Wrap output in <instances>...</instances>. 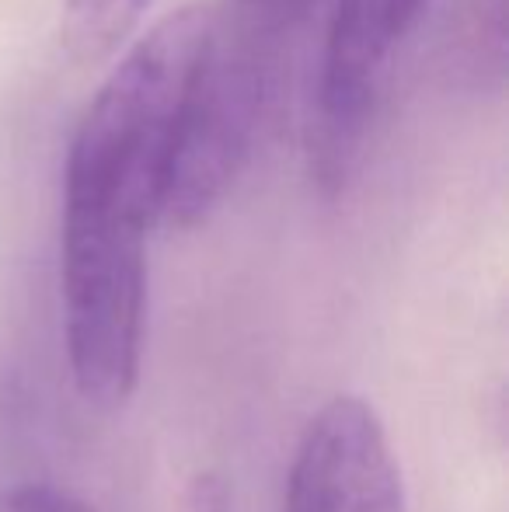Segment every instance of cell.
I'll return each mask as SVG.
<instances>
[{"instance_id":"obj_1","label":"cell","mask_w":509,"mask_h":512,"mask_svg":"<svg viewBox=\"0 0 509 512\" xmlns=\"http://www.w3.org/2000/svg\"><path fill=\"white\" fill-rule=\"evenodd\" d=\"M206 11H178L126 49L67 150L63 213L150 230L164 220L178 133L206 39Z\"/></svg>"},{"instance_id":"obj_2","label":"cell","mask_w":509,"mask_h":512,"mask_svg":"<svg viewBox=\"0 0 509 512\" xmlns=\"http://www.w3.org/2000/svg\"><path fill=\"white\" fill-rule=\"evenodd\" d=\"M311 7L314 0H227L206 18L175 154L182 199L213 206L231 196L276 108Z\"/></svg>"},{"instance_id":"obj_3","label":"cell","mask_w":509,"mask_h":512,"mask_svg":"<svg viewBox=\"0 0 509 512\" xmlns=\"http://www.w3.org/2000/svg\"><path fill=\"white\" fill-rule=\"evenodd\" d=\"M147 234L119 220L63 213L60 283L70 373L98 408H116L140 377L147 314Z\"/></svg>"},{"instance_id":"obj_4","label":"cell","mask_w":509,"mask_h":512,"mask_svg":"<svg viewBox=\"0 0 509 512\" xmlns=\"http://www.w3.org/2000/svg\"><path fill=\"white\" fill-rule=\"evenodd\" d=\"M422 7L426 0H335L307 129L321 196H342L360 171L384 77Z\"/></svg>"},{"instance_id":"obj_5","label":"cell","mask_w":509,"mask_h":512,"mask_svg":"<svg viewBox=\"0 0 509 512\" xmlns=\"http://www.w3.org/2000/svg\"><path fill=\"white\" fill-rule=\"evenodd\" d=\"M283 512H405L391 439L367 401L335 398L307 422Z\"/></svg>"},{"instance_id":"obj_6","label":"cell","mask_w":509,"mask_h":512,"mask_svg":"<svg viewBox=\"0 0 509 512\" xmlns=\"http://www.w3.org/2000/svg\"><path fill=\"white\" fill-rule=\"evenodd\" d=\"M150 4L154 0H63V46L77 60H98L123 46Z\"/></svg>"},{"instance_id":"obj_7","label":"cell","mask_w":509,"mask_h":512,"mask_svg":"<svg viewBox=\"0 0 509 512\" xmlns=\"http://www.w3.org/2000/svg\"><path fill=\"white\" fill-rule=\"evenodd\" d=\"M0 512H95V509L56 485L28 481V485H14L0 492Z\"/></svg>"},{"instance_id":"obj_8","label":"cell","mask_w":509,"mask_h":512,"mask_svg":"<svg viewBox=\"0 0 509 512\" xmlns=\"http://www.w3.org/2000/svg\"><path fill=\"white\" fill-rule=\"evenodd\" d=\"M189 512H227V492L217 478H199L192 488Z\"/></svg>"}]
</instances>
